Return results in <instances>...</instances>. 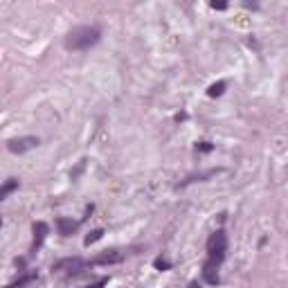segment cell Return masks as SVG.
<instances>
[{"instance_id":"cell-3","label":"cell","mask_w":288,"mask_h":288,"mask_svg":"<svg viewBox=\"0 0 288 288\" xmlns=\"http://www.w3.org/2000/svg\"><path fill=\"white\" fill-rule=\"evenodd\" d=\"M86 266H90V261H84V259H79V257H66V259H59V261L52 266V270L54 273L77 275L86 268Z\"/></svg>"},{"instance_id":"cell-14","label":"cell","mask_w":288,"mask_h":288,"mask_svg":"<svg viewBox=\"0 0 288 288\" xmlns=\"http://www.w3.org/2000/svg\"><path fill=\"white\" fill-rule=\"evenodd\" d=\"M212 149H214V144H210V142H198L196 144V151H200V153H210Z\"/></svg>"},{"instance_id":"cell-12","label":"cell","mask_w":288,"mask_h":288,"mask_svg":"<svg viewBox=\"0 0 288 288\" xmlns=\"http://www.w3.org/2000/svg\"><path fill=\"white\" fill-rule=\"evenodd\" d=\"M101 237H104V230H101V227H99V230H92L90 234L86 237V241H84V243H86V246H92V243H97Z\"/></svg>"},{"instance_id":"cell-15","label":"cell","mask_w":288,"mask_h":288,"mask_svg":"<svg viewBox=\"0 0 288 288\" xmlns=\"http://www.w3.org/2000/svg\"><path fill=\"white\" fill-rule=\"evenodd\" d=\"M108 284V277H101V279H97L95 284H90V286H86V288H104Z\"/></svg>"},{"instance_id":"cell-7","label":"cell","mask_w":288,"mask_h":288,"mask_svg":"<svg viewBox=\"0 0 288 288\" xmlns=\"http://www.w3.org/2000/svg\"><path fill=\"white\" fill-rule=\"evenodd\" d=\"M34 243H32V248L34 250H39L41 246H43V241H45V237H47V232H50V227H47V223H43V221H39V223H34Z\"/></svg>"},{"instance_id":"cell-5","label":"cell","mask_w":288,"mask_h":288,"mask_svg":"<svg viewBox=\"0 0 288 288\" xmlns=\"http://www.w3.org/2000/svg\"><path fill=\"white\" fill-rule=\"evenodd\" d=\"M119 261H124V254L119 250H108V252L97 254L90 261V266H111V264H119Z\"/></svg>"},{"instance_id":"cell-10","label":"cell","mask_w":288,"mask_h":288,"mask_svg":"<svg viewBox=\"0 0 288 288\" xmlns=\"http://www.w3.org/2000/svg\"><path fill=\"white\" fill-rule=\"evenodd\" d=\"M14 189H18V180H16V178H7L3 185V189H0V198H7Z\"/></svg>"},{"instance_id":"cell-13","label":"cell","mask_w":288,"mask_h":288,"mask_svg":"<svg viewBox=\"0 0 288 288\" xmlns=\"http://www.w3.org/2000/svg\"><path fill=\"white\" fill-rule=\"evenodd\" d=\"M153 266H155L158 270H169V268H171V261H169V259H162V257H158L155 261H153Z\"/></svg>"},{"instance_id":"cell-9","label":"cell","mask_w":288,"mask_h":288,"mask_svg":"<svg viewBox=\"0 0 288 288\" xmlns=\"http://www.w3.org/2000/svg\"><path fill=\"white\" fill-rule=\"evenodd\" d=\"M36 279H39V275H36V273H25V275H20L16 281H12L7 288H25V286H30L32 281H36Z\"/></svg>"},{"instance_id":"cell-8","label":"cell","mask_w":288,"mask_h":288,"mask_svg":"<svg viewBox=\"0 0 288 288\" xmlns=\"http://www.w3.org/2000/svg\"><path fill=\"white\" fill-rule=\"evenodd\" d=\"M203 277H205V281L207 284H212V286H216L219 284V264H214V261H210L207 259V264L203 266Z\"/></svg>"},{"instance_id":"cell-1","label":"cell","mask_w":288,"mask_h":288,"mask_svg":"<svg viewBox=\"0 0 288 288\" xmlns=\"http://www.w3.org/2000/svg\"><path fill=\"white\" fill-rule=\"evenodd\" d=\"M101 39V32L99 27H92V25H79L74 30H70L66 34V41L63 45L68 50H74V52H84V50H90L92 45H97Z\"/></svg>"},{"instance_id":"cell-16","label":"cell","mask_w":288,"mask_h":288,"mask_svg":"<svg viewBox=\"0 0 288 288\" xmlns=\"http://www.w3.org/2000/svg\"><path fill=\"white\" fill-rule=\"evenodd\" d=\"M212 9H219V12H223V9H227L225 3H212Z\"/></svg>"},{"instance_id":"cell-2","label":"cell","mask_w":288,"mask_h":288,"mask_svg":"<svg viewBox=\"0 0 288 288\" xmlns=\"http://www.w3.org/2000/svg\"><path fill=\"white\" fill-rule=\"evenodd\" d=\"M225 252H227V234L223 230L212 232V237L207 239V259L221 266L223 259H225Z\"/></svg>"},{"instance_id":"cell-11","label":"cell","mask_w":288,"mask_h":288,"mask_svg":"<svg viewBox=\"0 0 288 288\" xmlns=\"http://www.w3.org/2000/svg\"><path fill=\"white\" fill-rule=\"evenodd\" d=\"M225 88H227L225 81H216V84H212L210 88H207V95L210 97H221L223 92H225Z\"/></svg>"},{"instance_id":"cell-17","label":"cell","mask_w":288,"mask_h":288,"mask_svg":"<svg viewBox=\"0 0 288 288\" xmlns=\"http://www.w3.org/2000/svg\"><path fill=\"white\" fill-rule=\"evenodd\" d=\"M187 288H200V284H198V281H192V284H189Z\"/></svg>"},{"instance_id":"cell-4","label":"cell","mask_w":288,"mask_h":288,"mask_svg":"<svg viewBox=\"0 0 288 288\" xmlns=\"http://www.w3.org/2000/svg\"><path fill=\"white\" fill-rule=\"evenodd\" d=\"M39 146V138H34V135H25V138H12L7 140V149L12 151V153H25V151L30 149H36Z\"/></svg>"},{"instance_id":"cell-6","label":"cell","mask_w":288,"mask_h":288,"mask_svg":"<svg viewBox=\"0 0 288 288\" xmlns=\"http://www.w3.org/2000/svg\"><path fill=\"white\" fill-rule=\"evenodd\" d=\"M57 230H59V234L61 237H70V234H74V232L79 230V223L72 221V219H66V216H59L57 219Z\"/></svg>"}]
</instances>
